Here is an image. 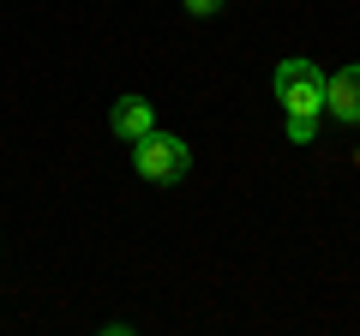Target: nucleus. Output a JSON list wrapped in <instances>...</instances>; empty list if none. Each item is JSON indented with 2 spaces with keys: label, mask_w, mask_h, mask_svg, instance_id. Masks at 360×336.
<instances>
[{
  "label": "nucleus",
  "mask_w": 360,
  "mask_h": 336,
  "mask_svg": "<svg viewBox=\"0 0 360 336\" xmlns=\"http://www.w3.org/2000/svg\"><path fill=\"white\" fill-rule=\"evenodd\" d=\"M276 108H283V120L288 115H307V120L324 115V72L307 54H288V60L276 66Z\"/></svg>",
  "instance_id": "1"
},
{
  "label": "nucleus",
  "mask_w": 360,
  "mask_h": 336,
  "mask_svg": "<svg viewBox=\"0 0 360 336\" xmlns=\"http://www.w3.org/2000/svg\"><path fill=\"white\" fill-rule=\"evenodd\" d=\"M132 168H139L150 186H174V181H186L193 150H186L174 132H144V138L132 144Z\"/></svg>",
  "instance_id": "2"
},
{
  "label": "nucleus",
  "mask_w": 360,
  "mask_h": 336,
  "mask_svg": "<svg viewBox=\"0 0 360 336\" xmlns=\"http://www.w3.org/2000/svg\"><path fill=\"white\" fill-rule=\"evenodd\" d=\"M324 115L342 127H360V66H342L324 78Z\"/></svg>",
  "instance_id": "3"
},
{
  "label": "nucleus",
  "mask_w": 360,
  "mask_h": 336,
  "mask_svg": "<svg viewBox=\"0 0 360 336\" xmlns=\"http://www.w3.org/2000/svg\"><path fill=\"white\" fill-rule=\"evenodd\" d=\"M108 132H115V138L132 150V144H139L144 132H156V108L144 103V96H120V103L108 108Z\"/></svg>",
  "instance_id": "4"
},
{
  "label": "nucleus",
  "mask_w": 360,
  "mask_h": 336,
  "mask_svg": "<svg viewBox=\"0 0 360 336\" xmlns=\"http://www.w3.org/2000/svg\"><path fill=\"white\" fill-rule=\"evenodd\" d=\"M288 138H295V144H312V138H319V120H307V115H288Z\"/></svg>",
  "instance_id": "5"
},
{
  "label": "nucleus",
  "mask_w": 360,
  "mask_h": 336,
  "mask_svg": "<svg viewBox=\"0 0 360 336\" xmlns=\"http://www.w3.org/2000/svg\"><path fill=\"white\" fill-rule=\"evenodd\" d=\"M229 0H186V13H198V18H210V13H222Z\"/></svg>",
  "instance_id": "6"
}]
</instances>
